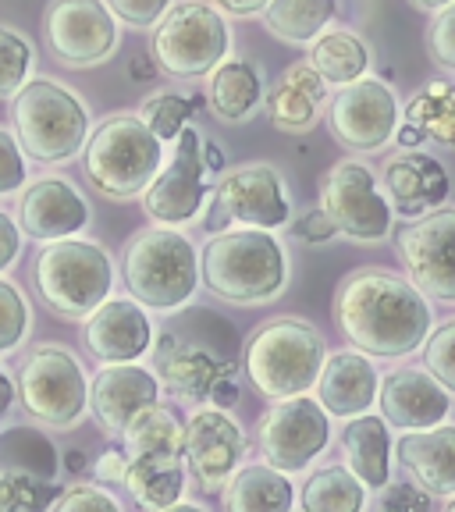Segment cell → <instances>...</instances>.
Instances as JSON below:
<instances>
[{"label": "cell", "instance_id": "16", "mask_svg": "<svg viewBox=\"0 0 455 512\" xmlns=\"http://www.w3.org/2000/svg\"><path fill=\"white\" fill-rule=\"evenodd\" d=\"M47 47L64 68H96L118 50V18L107 0H50L43 15Z\"/></svg>", "mask_w": 455, "mask_h": 512}, {"label": "cell", "instance_id": "39", "mask_svg": "<svg viewBox=\"0 0 455 512\" xmlns=\"http://www.w3.org/2000/svg\"><path fill=\"white\" fill-rule=\"evenodd\" d=\"M32 328V310L25 292L0 274V356L4 352L22 349V342L29 338Z\"/></svg>", "mask_w": 455, "mask_h": 512}, {"label": "cell", "instance_id": "4", "mask_svg": "<svg viewBox=\"0 0 455 512\" xmlns=\"http://www.w3.org/2000/svg\"><path fill=\"white\" fill-rule=\"evenodd\" d=\"M121 278L143 310L175 313L200 288V249L175 228H143L121 249Z\"/></svg>", "mask_w": 455, "mask_h": 512}, {"label": "cell", "instance_id": "34", "mask_svg": "<svg viewBox=\"0 0 455 512\" xmlns=\"http://www.w3.org/2000/svg\"><path fill=\"white\" fill-rule=\"evenodd\" d=\"M406 125L420 128L424 143L455 150V82H427L402 111Z\"/></svg>", "mask_w": 455, "mask_h": 512}, {"label": "cell", "instance_id": "50", "mask_svg": "<svg viewBox=\"0 0 455 512\" xmlns=\"http://www.w3.org/2000/svg\"><path fill=\"white\" fill-rule=\"evenodd\" d=\"M392 143H399L402 150H420V146H424V136H420V128H413V125H406V121H399Z\"/></svg>", "mask_w": 455, "mask_h": 512}, {"label": "cell", "instance_id": "27", "mask_svg": "<svg viewBox=\"0 0 455 512\" xmlns=\"http://www.w3.org/2000/svg\"><path fill=\"white\" fill-rule=\"evenodd\" d=\"M395 456L427 495H455V424L441 420L427 431H402V438L395 441Z\"/></svg>", "mask_w": 455, "mask_h": 512}, {"label": "cell", "instance_id": "11", "mask_svg": "<svg viewBox=\"0 0 455 512\" xmlns=\"http://www.w3.org/2000/svg\"><path fill=\"white\" fill-rule=\"evenodd\" d=\"M153 363H157L160 388H168L175 399L203 406H232L239 399V370L235 363L217 349L192 342L178 331H157V345H150Z\"/></svg>", "mask_w": 455, "mask_h": 512}, {"label": "cell", "instance_id": "38", "mask_svg": "<svg viewBox=\"0 0 455 512\" xmlns=\"http://www.w3.org/2000/svg\"><path fill=\"white\" fill-rule=\"evenodd\" d=\"M32 64V43L18 29L0 22V96H15L32 79Z\"/></svg>", "mask_w": 455, "mask_h": 512}, {"label": "cell", "instance_id": "29", "mask_svg": "<svg viewBox=\"0 0 455 512\" xmlns=\"http://www.w3.org/2000/svg\"><path fill=\"white\" fill-rule=\"evenodd\" d=\"M392 434L384 416L360 413L352 416L342 431L345 466L367 484V488H384L392 480Z\"/></svg>", "mask_w": 455, "mask_h": 512}, {"label": "cell", "instance_id": "8", "mask_svg": "<svg viewBox=\"0 0 455 512\" xmlns=\"http://www.w3.org/2000/svg\"><path fill=\"white\" fill-rule=\"evenodd\" d=\"M40 299L64 320H86L114 292V260L100 242L57 239L47 242L32 264Z\"/></svg>", "mask_w": 455, "mask_h": 512}, {"label": "cell", "instance_id": "1", "mask_svg": "<svg viewBox=\"0 0 455 512\" xmlns=\"http://www.w3.org/2000/svg\"><path fill=\"white\" fill-rule=\"evenodd\" d=\"M335 324L352 349L377 360H402L427 342L434 310L406 274L360 267L338 285Z\"/></svg>", "mask_w": 455, "mask_h": 512}, {"label": "cell", "instance_id": "53", "mask_svg": "<svg viewBox=\"0 0 455 512\" xmlns=\"http://www.w3.org/2000/svg\"><path fill=\"white\" fill-rule=\"evenodd\" d=\"M203 164H207L210 175H221V171H224V153H221V146H214V143H207V139H203Z\"/></svg>", "mask_w": 455, "mask_h": 512}, {"label": "cell", "instance_id": "41", "mask_svg": "<svg viewBox=\"0 0 455 512\" xmlns=\"http://www.w3.org/2000/svg\"><path fill=\"white\" fill-rule=\"evenodd\" d=\"M427 54L438 68L455 72V0L434 11L431 25H427Z\"/></svg>", "mask_w": 455, "mask_h": 512}, {"label": "cell", "instance_id": "23", "mask_svg": "<svg viewBox=\"0 0 455 512\" xmlns=\"http://www.w3.org/2000/svg\"><path fill=\"white\" fill-rule=\"evenodd\" d=\"M86 349L100 363H139L153 345V324L150 313L132 296L107 299L86 317Z\"/></svg>", "mask_w": 455, "mask_h": 512}, {"label": "cell", "instance_id": "7", "mask_svg": "<svg viewBox=\"0 0 455 512\" xmlns=\"http://www.w3.org/2000/svg\"><path fill=\"white\" fill-rule=\"evenodd\" d=\"M15 139L29 160L61 164L82 153L89 136V107L82 96L57 79H29L11 96Z\"/></svg>", "mask_w": 455, "mask_h": 512}, {"label": "cell", "instance_id": "9", "mask_svg": "<svg viewBox=\"0 0 455 512\" xmlns=\"http://www.w3.org/2000/svg\"><path fill=\"white\" fill-rule=\"evenodd\" d=\"M232 54V25L210 0H175L153 25L150 57L171 79H203Z\"/></svg>", "mask_w": 455, "mask_h": 512}, {"label": "cell", "instance_id": "46", "mask_svg": "<svg viewBox=\"0 0 455 512\" xmlns=\"http://www.w3.org/2000/svg\"><path fill=\"white\" fill-rule=\"evenodd\" d=\"M292 235H296L299 242H310V246H320V242H331L338 235L335 221L328 217V210L317 207V210H306V214H299L296 221H292Z\"/></svg>", "mask_w": 455, "mask_h": 512}, {"label": "cell", "instance_id": "31", "mask_svg": "<svg viewBox=\"0 0 455 512\" xmlns=\"http://www.w3.org/2000/svg\"><path fill=\"white\" fill-rule=\"evenodd\" d=\"M306 64H310L328 86H349V82L363 79V75L370 72V47L356 32L328 29L310 43Z\"/></svg>", "mask_w": 455, "mask_h": 512}, {"label": "cell", "instance_id": "36", "mask_svg": "<svg viewBox=\"0 0 455 512\" xmlns=\"http://www.w3.org/2000/svg\"><path fill=\"white\" fill-rule=\"evenodd\" d=\"M57 495H61V488L54 480L0 470V512H50Z\"/></svg>", "mask_w": 455, "mask_h": 512}, {"label": "cell", "instance_id": "30", "mask_svg": "<svg viewBox=\"0 0 455 512\" xmlns=\"http://www.w3.org/2000/svg\"><path fill=\"white\" fill-rule=\"evenodd\" d=\"M224 512H292L296 488L288 473L267 463L239 466L224 484Z\"/></svg>", "mask_w": 455, "mask_h": 512}, {"label": "cell", "instance_id": "19", "mask_svg": "<svg viewBox=\"0 0 455 512\" xmlns=\"http://www.w3.org/2000/svg\"><path fill=\"white\" fill-rule=\"evenodd\" d=\"M246 456V431L221 406H200L185 420V463L203 491H221Z\"/></svg>", "mask_w": 455, "mask_h": 512}, {"label": "cell", "instance_id": "54", "mask_svg": "<svg viewBox=\"0 0 455 512\" xmlns=\"http://www.w3.org/2000/svg\"><path fill=\"white\" fill-rule=\"evenodd\" d=\"M409 4H413V8H420V11H441L445 8V4H452V0H409Z\"/></svg>", "mask_w": 455, "mask_h": 512}, {"label": "cell", "instance_id": "13", "mask_svg": "<svg viewBox=\"0 0 455 512\" xmlns=\"http://www.w3.org/2000/svg\"><path fill=\"white\" fill-rule=\"evenodd\" d=\"M331 416L317 399H278L256 420V448L267 466L281 473H299L328 448Z\"/></svg>", "mask_w": 455, "mask_h": 512}, {"label": "cell", "instance_id": "49", "mask_svg": "<svg viewBox=\"0 0 455 512\" xmlns=\"http://www.w3.org/2000/svg\"><path fill=\"white\" fill-rule=\"evenodd\" d=\"M121 470H125V456H121V448H107L104 456L96 459V477L100 480H121Z\"/></svg>", "mask_w": 455, "mask_h": 512}, {"label": "cell", "instance_id": "40", "mask_svg": "<svg viewBox=\"0 0 455 512\" xmlns=\"http://www.w3.org/2000/svg\"><path fill=\"white\" fill-rule=\"evenodd\" d=\"M420 349H424V370H431L434 381L448 395H455V320H445L441 328H434Z\"/></svg>", "mask_w": 455, "mask_h": 512}, {"label": "cell", "instance_id": "12", "mask_svg": "<svg viewBox=\"0 0 455 512\" xmlns=\"http://www.w3.org/2000/svg\"><path fill=\"white\" fill-rule=\"evenodd\" d=\"M320 207L328 210L338 235L352 242H381L392 235L395 210L377 185L367 160L345 157L320 182Z\"/></svg>", "mask_w": 455, "mask_h": 512}, {"label": "cell", "instance_id": "32", "mask_svg": "<svg viewBox=\"0 0 455 512\" xmlns=\"http://www.w3.org/2000/svg\"><path fill=\"white\" fill-rule=\"evenodd\" d=\"M338 15V0H271L260 18L285 43H313Z\"/></svg>", "mask_w": 455, "mask_h": 512}, {"label": "cell", "instance_id": "25", "mask_svg": "<svg viewBox=\"0 0 455 512\" xmlns=\"http://www.w3.org/2000/svg\"><path fill=\"white\" fill-rule=\"evenodd\" d=\"M317 402L328 409V416L352 420V416L370 413L381 388V374L374 367V356L360 349H342L324 356V367L317 374Z\"/></svg>", "mask_w": 455, "mask_h": 512}, {"label": "cell", "instance_id": "47", "mask_svg": "<svg viewBox=\"0 0 455 512\" xmlns=\"http://www.w3.org/2000/svg\"><path fill=\"white\" fill-rule=\"evenodd\" d=\"M18 256H22V228L15 224V217L0 210V274L15 267Z\"/></svg>", "mask_w": 455, "mask_h": 512}, {"label": "cell", "instance_id": "42", "mask_svg": "<svg viewBox=\"0 0 455 512\" xmlns=\"http://www.w3.org/2000/svg\"><path fill=\"white\" fill-rule=\"evenodd\" d=\"M50 512H121V502L107 488L96 484H72L68 491L57 495Z\"/></svg>", "mask_w": 455, "mask_h": 512}, {"label": "cell", "instance_id": "55", "mask_svg": "<svg viewBox=\"0 0 455 512\" xmlns=\"http://www.w3.org/2000/svg\"><path fill=\"white\" fill-rule=\"evenodd\" d=\"M157 512H207V509L196 502H175V505H168V509H157Z\"/></svg>", "mask_w": 455, "mask_h": 512}, {"label": "cell", "instance_id": "26", "mask_svg": "<svg viewBox=\"0 0 455 512\" xmlns=\"http://www.w3.org/2000/svg\"><path fill=\"white\" fill-rule=\"evenodd\" d=\"M324 104H328V82L320 79L306 61L288 64L264 93L271 125L278 132H292V136L310 132L324 114Z\"/></svg>", "mask_w": 455, "mask_h": 512}, {"label": "cell", "instance_id": "14", "mask_svg": "<svg viewBox=\"0 0 455 512\" xmlns=\"http://www.w3.org/2000/svg\"><path fill=\"white\" fill-rule=\"evenodd\" d=\"M214 224H242V228H285L292 221V200H288V185L281 171L267 160H253V164H239V168H224L214 182Z\"/></svg>", "mask_w": 455, "mask_h": 512}, {"label": "cell", "instance_id": "6", "mask_svg": "<svg viewBox=\"0 0 455 512\" xmlns=\"http://www.w3.org/2000/svg\"><path fill=\"white\" fill-rule=\"evenodd\" d=\"M324 356V335L310 320L278 317L260 324L246 338L242 370L264 399H296L317 384Z\"/></svg>", "mask_w": 455, "mask_h": 512}, {"label": "cell", "instance_id": "20", "mask_svg": "<svg viewBox=\"0 0 455 512\" xmlns=\"http://www.w3.org/2000/svg\"><path fill=\"white\" fill-rule=\"evenodd\" d=\"M89 217L93 210H89L82 189L61 175H43L29 182L18 200V228L40 246L57 239H75L89 228Z\"/></svg>", "mask_w": 455, "mask_h": 512}, {"label": "cell", "instance_id": "51", "mask_svg": "<svg viewBox=\"0 0 455 512\" xmlns=\"http://www.w3.org/2000/svg\"><path fill=\"white\" fill-rule=\"evenodd\" d=\"M157 61H153V57H136V61H132V68H128V75H132V79L136 82H150V79H157Z\"/></svg>", "mask_w": 455, "mask_h": 512}, {"label": "cell", "instance_id": "22", "mask_svg": "<svg viewBox=\"0 0 455 512\" xmlns=\"http://www.w3.org/2000/svg\"><path fill=\"white\" fill-rule=\"evenodd\" d=\"M381 178L392 210L409 217V221L445 207L448 189H452L448 168L424 150H402L395 157H388L381 168Z\"/></svg>", "mask_w": 455, "mask_h": 512}, {"label": "cell", "instance_id": "52", "mask_svg": "<svg viewBox=\"0 0 455 512\" xmlns=\"http://www.w3.org/2000/svg\"><path fill=\"white\" fill-rule=\"evenodd\" d=\"M11 406H15V381L4 367H0V416H8Z\"/></svg>", "mask_w": 455, "mask_h": 512}, {"label": "cell", "instance_id": "18", "mask_svg": "<svg viewBox=\"0 0 455 512\" xmlns=\"http://www.w3.org/2000/svg\"><path fill=\"white\" fill-rule=\"evenodd\" d=\"M406 278L427 299L455 303V207L416 217L395 239Z\"/></svg>", "mask_w": 455, "mask_h": 512}, {"label": "cell", "instance_id": "24", "mask_svg": "<svg viewBox=\"0 0 455 512\" xmlns=\"http://www.w3.org/2000/svg\"><path fill=\"white\" fill-rule=\"evenodd\" d=\"M384 420L399 431H427L441 424L452 409V395L424 367H399L377 388Z\"/></svg>", "mask_w": 455, "mask_h": 512}, {"label": "cell", "instance_id": "35", "mask_svg": "<svg viewBox=\"0 0 455 512\" xmlns=\"http://www.w3.org/2000/svg\"><path fill=\"white\" fill-rule=\"evenodd\" d=\"M0 470L29 473V477H57V448L36 427H11L0 434Z\"/></svg>", "mask_w": 455, "mask_h": 512}, {"label": "cell", "instance_id": "56", "mask_svg": "<svg viewBox=\"0 0 455 512\" xmlns=\"http://www.w3.org/2000/svg\"><path fill=\"white\" fill-rule=\"evenodd\" d=\"M445 512H455V495H452V502H448V509Z\"/></svg>", "mask_w": 455, "mask_h": 512}, {"label": "cell", "instance_id": "2", "mask_svg": "<svg viewBox=\"0 0 455 512\" xmlns=\"http://www.w3.org/2000/svg\"><path fill=\"white\" fill-rule=\"evenodd\" d=\"M288 249L267 228L217 232L200 249V285L235 306L271 303L288 285Z\"/></svg>", "mask_w": 455, "mask_h": 512}, {"label": "cell", "instance_id": "21", "mask_svg": "<svg viewBox=\"0 0 455 512\" xmlns=\"http://www.w3.org/2000/svg\"><path fill=\"white\" fill-rule=\"evenodd\" d=\"M157 399V374L139 363H104V370H96V377L89 381V413L111 438H121L125 427Z\"/></svg>", "mask_w": 455, "mask_h": 512}, {"label": "cell", "instance_id": "44", "mask_svg": "<svg viewBox=\"0 0 455 512\" xmlns=\"http://www.w3.org/2000/svg\"><path fill=\"white\" fill-rule=\"evenodd\" d=\"M175 0H107L111 15L128 29H153Z\"/></svg>", "mask_w": 455, "mask_h": 512}, {"label": "cell", "instance_id": "45", "mask_svg": "<svg viewBox=\"0 0 455 512\" xmlns=\"http://www.w3.org/2000/svg\"><path fill=\"white\" fill-rule=\"evenodd\" d=\"M377 512H434L431 495L420 484H384L377 498Z\"/></svg>", "mask_w": 455, "mask_h": 512}, {"label": "cell", "instance_id": "33", "mask_svg": "<svg viewBox=\"0 0 455 512\" xmlns=\"http://www.w3.org/2000/svg\"><path fill=\"white\" fill-rule=\"evenodd\" d=\"M367 484L349 466H324L310 473L303 484V512H363L367 509Z\"/></svg>", "mask_w": 455, "mask_h": 512}, {"label": "cell", "instance_id": "17", "mask_svg": "<svg viewBox=\"0 0 455 512\" xmlns=\"http://www.w3.org/2000/svg\"><path fill=\"white\" fill-rule=\"evenodd\" d=\"M402 121V104L384 79H363L342 86L331 96L328 125L335 139L352 153H377L395 139Z\"/></svg>", "mask_w": 455, "mask_h": 512}, {"label": "cell", "instance_id": "10", "mask_svg": "<svg viewBox=\"0 0 455 512\" xmlns=\"http://www.w3.org/2000/svg\"><path fill=\"white\" fill-rule=\"evenodd\" d=\"M18 406L43 427L72 431L89 409V377L64 345H36L15 374Z\"/></svg>", "mask_w": 455, "mask_h": 512}, {"label": "cell", "instance_id": "48", "mask_svg": "<svg viewBox=\"0 0 455 512\" xmlns=\"http://www.w3.org/2000/svg\"><path fill=\"white\" fill-rule=\"evenodd\" d=\"M271 0H214V8L221 15H235V18H253L267 8Z\"/></svg>", "mask_w": 455, "mask_h": 512}, {"label": "cell", "instance_id": "15", "mask_svg": "<svg viewBox=\"0 0 455 512\" xmlns=\"http://www.w3.org/2000/svg\"><path fill=\"white\" fill-rule=\"evenodd\" d=\"M210 171L203 164V136L192 125H185L175 139V157L168 168H160L157 178L146 185L143 210L164 228H178L203 214L210 196Z\"/></svg>", "mask_w": 455, "mask_h": 512}, {"label": "cell", "instance_id": "37", "mask_svg": "<svg viewBox=\"0 0 455 512\" xmlns=\"http://www.w3.org/2000/svg\"><path fill=\"white\" fill-rule=\"evenodd\" d=\"M192 107H196V100H189V96L157 93V96H150V100H143V107H139L136 114L143 118V125L150 128L160 143H175L178 132L189 125Z\"/></svg>", "mask_w": 455, "mask_h": 512}, {"label": "cell", "instance_id": "43", "mask_svg": "<svg viewBox=\"0 0 455 512\" xmlns=\"http://www.w3.org/2000/svg\"><path fill=\"white\" fill-rule=\"evenodd\" d=\"M25 182H29V157L18 146L15 132L0 128V196L25 189Z\"/></svg>", "mask_w": 455, "mask_h": 512}, {"label": "cell", "instance_id": "5", "mask_svg": "<svg viewBox=\"0 0 455 512\" xmlns=\"http://www.w3.org/2000/svg\"><path fill=\"white\" fill-rule=\"evenodd\" d=\"M164 168V143L143 125L139 114H111L89 128L82 146V171L104 200H139Z\"/></svg>", "mask_w": 455, "mask_h": 512}, {"label": "cell", "instance_id": "3", "mask_svg": "<svg viewBox=\"0 0 455 512\" xmlns=\"http://www.w3.org/2000/svg\"><path fill=\"white\" fill-rule=\"evenodd\" d=\"M121 484L146 512L168 509L185 495V427L168 406L153 402L121 434Z\"/></svg>", "mask_w": 455, "mask_h": 512}, {"label": "cell", "instance_id": "28", "mask_svg": "<svg viewBox=\"0 0 455 512\" xmlns=\"http://www.w3.org/2000/svg\"><path fill=\"white\" fill-rule=\"evenodd\" d=\"M264 75L253 61H242V57H224L210 72L207 86V104L214 111L217 121L224 125H242L249 121L260 104H264Z\"/></svg>", "mask_w": 455, "mask_h": 512}]
</instances>
